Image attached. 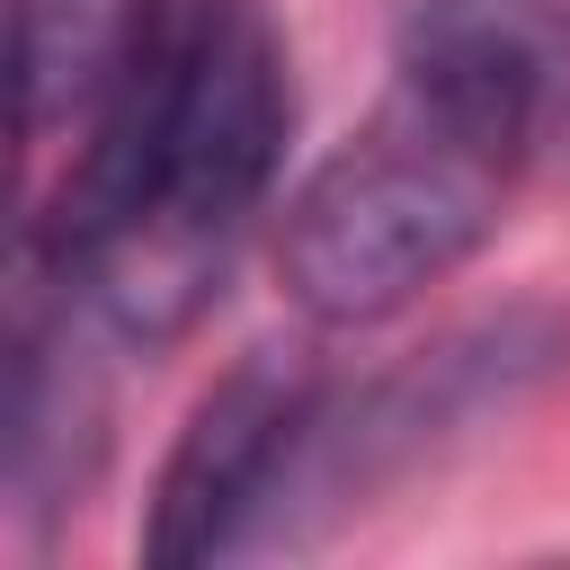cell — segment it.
<instances>
[{
  "label": "cell",
  "mask_w": 570,
  "mask_h": 570,
  "mask_svg": "<svg viewBox=\"0 0 570 570\" xmlns=\"http://www.w3.org/2000/svg\"><path fill=\"white\" fill-rule=\"evenodd\" d=\"M285 142L294 62L267 0H151L27 249L107 338L160 347L223 294Z\"/></svg>",
  "instance_id": "1"
},
{
  "label": "cell",
  "mask_w": 570,
  "mask_h": 570,
  "mask_svg": "<svg viewBox=\"0 0 570 570\" xmlns=\"http://www.w3.org/2000/svg\"><path fill=\"white\" fill-rule=\"evenodd\" d=\"M508 160L454 142L419 107L383 98L276 214V285L312 330H374L445 285L508 205Z\"/></svg>",
  "instance_id": "2"
},
{
  "label": "cell",
  "mask_w": 570,
  "mask_h": 570,
  "mask_svg": "<svg viewBox=\"0 0 570 570\" xmlns=\"http://www.w3.org/2000/svg\"><path fill=\"white\" fill-rule=\"evenodd\" d=\"M321 410H330V383L303 356L258 347L232 374H214L160 454V481L142 508V561L196 570L258 543V525L285 517V499L303 490Z\"/></svg>",
  "instance_id": "3"
},
{
  "label": "cell",
  "mask_w": 570,
  "mask_h": 570,
  "mask_svg": "<svg viewBox=\"0 0 570 570\" xmlns=\"http://www.w3.org/2000/svg\"><path fill=\"white\" fill-rule=\"evenodd\" d=\"M570 71V0H401L392 9V98L454 142L525 169L552 142Z\"/></svg>",
  "instance_id": "4"
},
{
  "label": "cell",
  "mask_w": 570,
  "mask_h": 570,
  "mask_svg": "<svg viewBox=\"0 0 570 570\" xmlns=\"http://www.w3.org/2000/svg\"><path fill=\"white\" fill-rule=\"evenodd\" d=\"M142 9L151 0H18V18H9V116H18V142H45L53 125H89V107L116 80Z\"/></svg>",
  "instance_id": "5"
},
{
  "label": "cell",
  "mask_w": 570,
  "mask_h": 570,
  "mask_svg": "<svg viewBox=\"0 0 570 570\" xmlns=\"http://www.w3.org/2000/svg\"><path fill=\"white\" fill-rule=\"evenodd\" d=\"M552 142H561V160H570V71H561V116H552Z\"/></svg>",
  "instance_id": "6"
}]
</instances>
